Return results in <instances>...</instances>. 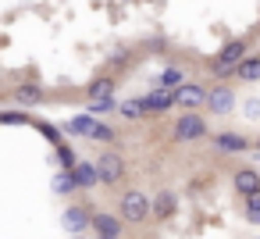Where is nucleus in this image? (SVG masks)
<instances>
[{
    "label": "nucleus",
    "instance_id": "obj_1",
    "mask_svg": "<svg viewBox=\"0 0 260 239\" xmlns=\"http://www.w3.org/2000/svg\"><path fill=\"white\" fill-rule=\"evenodd\" d=\"M121 218L132 221V225H136V221H146V218H150V200H146L143 193H136V189L125 193V196H121Z\"/></svg>",
    "mask_w": 260,
    "mask_h": 239
},
{
    "label": "nucleus",
    "instance_id": "obj_2",
    "mask_svg": "<svg viewBox=\"0 0 260 239\" xmlns=\"http://www.w3.org/2000/svg\"><path fill=\"white\" fill-rule=\"evenodd\" d=\"M96 175H100V182L114 186V182H121V175H125V161H121L118 154H100V161H96Z\"/></svg>",
    "mask_w": 260,
    "mask_h": 239
},
{
    "label": "nucleus",
    "instance_id": "obj_3",
    "mask_svg": "<svg viewBox=\"0 0 260 239\" xmlns=\"http://www.w3.org/2000/svg\"><path fill=\"white\" fill-rule=\"evenodd\" d=\"M171 97H175V104H182V107H200V104L207 100V89L196 86V82H178V86L171 89Z\"/></svg>",
    "mask_w": 260,
    "mask_h": 239
},
{
    "label": "nucleus",
    "instance_id": "obj_4",
    "mask_svg": "<svg viewBox=\"0 0 260 239\" xmlns=\"http://www.w3.org/2000/svg\"><path fill=\"white\" fill-rule=\"evenodd\" d=\"M200 136H207V122L200 114H182L175 122V139H200Z\"/></svg>",
    "mask_w": 260,
    "mask_h": 239
},
{
    "label": "nucleus",
    "instance_id": "obj_5",
    "mask_svg": "<svg viewBox=\"0 0 260 239\" xmlns=\"http://www.w3.org/2000/svg\"><path fill=\"white\" fill-rule=\"evenodd\" d=\"M207 107H210V114H228L232 107H235V93L228 89V86H214L210 93H207V100H203Z\"/></svg>",
    "mask_w": 260,
    "mask_h": 239
},
{
    "label": "nucleus",
    "instance_id": "obj_6",
    "mask_svg": "<svg viewBox=\"0 0 260 239\" xmlns=\"http://www.w3.org/2000/svg\"><path fill=\"white\" fill-rule=\"evenodd\" d=\"M68 171H72V178H75V189H79V186H82V189H93V186L100 182L96 164H89V161H75Z\"/></svg>",
    "mask_w": 260,
    "mask_h": 239
},
{
    "label": "nucleus",
    "instance_id": "obj_7",
    "mask_svg": "<svg viewBox=\"0 0 260 239\" xmlns=\"http://www.w3.org/2000/svg\"><path fill=\"white\" fill-rule=\"evenodd\" d=\"M89 228H96L107 239H118L121 235V218H114V214H89Z\"/></svg>",
    "mask_w": 260,
    "mask_h": 239
},
{
    "label": "nucleus",
    "instance_id": "obj_8",
    "mask_svg": "<svg viewBox=\"0 0 260 239\" xmlns=\"http://www.w3.org/2000/svg\"><path fill=\"white\" fill-rule=\"evenodd\" d=\"M61 225H64L72 235H82V232L89 228V214H86L82 207H68V211H64V218H61Z\"/></svg>",
    "mask_w": 260,
    "mask_h": 239
},
{
    "label": "nucleus",
    "instance_id": "obj_9",
    "mask_svg": "<svg viewBox=\"0 0 260 239\" xmlns=\"http://www.w3.org/2000/svg\"><path fill=\"white\" fill-rule=\"evenodd\" d=\"M235 75H239L242 82H260V54L242 57V61L235 65Z\"/></svg>",
    "mask_w": 260,
    "mask_h": 239
},
{
    "label": "nucleus",
    "instance_id": "obj_10",
    "mask_svg": "<svg viewBox=\"0 0 260 239\" xmlns=\"http://www.w3.org/2000/svg\"><path fill=\"white\" fill-rule=\"evenodd\" d=\"M242 57H246V43H242V40H235V43H228V47L214 57V65H239Z\"/></svg>",
    "mask_w": 260,
    "mask_h": 239
},
{
    "label": "nucleus",
    "instance_id": "obj_11",
    "mask_svg": "<svg viewBox=\"0 0 260 239\" xmlns=\"http://www.w3.org/2000/svg\"><path fill=\"white\" fill-rule=\"evenodd\" d=\"M214 143H217V150H224V154H239V150H246V136H239V132H221Z\"/></svg>",
    "mask_w": 260,
    "mask_h": 239
},
{
    "label": "nucleus",
    "instance_id": "obj_12",
    "mask_svg": "<svg viewBox=\"0 0 260 239\" xmlns=\"http://www.w3.org/2000/svg\"><path fill=\"white\" fill-rule=\"evenodd\" d=\"M235 189L246 196V193H253V189H260V175L253 171V168H242V171H235Z\"/></svg>",
    "mask_w": 260,
    "mask_h": 239
},
{
    "label": "nucleus",
    "instance_id": "obj_13",
    "mask_svg": "<svg viewBox=\"0 0 260 239\" xmlns=\"http://www.w3.org/2000/svg\"><path fill=\"white\" fill-rule=\"evenodd\" d=\"M171 104H175V97H171V93H150V97H143V100H139V107H143V111H168Z\"/></svg>",
    "mask_w": 260,
    "mask_h": 239
},
{
    "label": "nucleus",
    "instance_id": "obj_14",
    "mask_svg": "<svg viewBox=\"0 0 260 239\" xmlns=\"http://www.w3.org/2000/svg\"><path fill=\"white\" fill-rule=\"evenodd\" d=\"M93 129H96V118L93 114H79V118L68 122V132H75V136H93Z\"/></svg>",
    "mask_w": 260,
    "mask_h": 239
},
{
    "label": "nucleus",
    "instance_id": "obj_15",
    "mask_svg": "<svg viewBox=\"0 0 260 239\" xmlns=\"http://www.w3.org/2000/svg\"><path fill=\"white\" fill-rule=\"evenodd\" d=\"M150 211H153L157 218H168V214L175 211V193H160L157 200H150Z\"/></svg>",
    "mask_w": 260,
    "mask_h": 239
},
{
    "label": "nucleus",
    "instance_id": "obj_16",
    "mask_svg": "<svg viewBox=\"0 0 260 239\" xmlns=\"http://www.w3.org/2000/svg\"><path fill=\"white\" fill-rule=\"evenodd\" d=\"M15 97H18V104H40L43 100V89L40 86H18Z\"/></svg>",
    "mask_w": 260,
    "mask_h": 239
},
{
    "label": "nucleus",
    "instance_id": "obj_17",
    "mask_svg": "<svg viewBox=\"0 0 260 239\" xmlns=\"http://www.w3.org/2000/svg\"><path fill=\"white\" fill-rule=\"evenodd\" d=\"M246 218L249 221H260V189L246 193Z\"/></svg>",
    "mask_w": 260,
    "mask_h": 239
},
{
    "label": "nucleus",
    "instance_id": "obj_18",
    "mask_svg": "<svg viewBox=\"0 0 260 239\" xmlns=\"http://www.w3.org/2000/svg\"><path fill=\"white\" fill-rule=\"evenodd\" d=\"M54 189H57V193H72V189H75V178H72V171H61V175L54 178Z\"/></svg>",
    "mask_w": 260,
    "mask_h": 239
},
{
    "label": "nucleus",
    "instance_id": "obj_19",
    "mask_svg": "<svg viewBox=\"0 0 260 239\" xmlns=\"http://www.w3.org/2000/svg\"><path fill=\"white\" fill-rule=\"evenodd\" d=\"M182 82V68H168L164 75H160V86H168V89H175Z\"/></svg>",
    "mask_w": 260,
    "mask_h": 239
},
{
    "label": "nucleus",
    "instance_id": "obj_20",
    "mask_svg": "<svg viewBox=\"0 0 260 239\" xmlns=\"http://www.w3.org/2000/svg\"><path fill=\"white\" fill-rule=\"evenodd\" d=\"M111 89H114V82L111 79H100V82L89 86V97H111Z\"/></svg>",
    "mask_w": 260,
    "mask_h": 239
},
{
    "label": "nucleus",
    "instance_id": "obj_21",
    "mask_svg": "<svg viewBox=\"0 0 260 239\" xmlns=\"http://www.w3.org/2000/svg\"><path fill=\"white\" fill-rule=\"evenodd\" d=\"M89 139H100V143H111V139H114V129H107V125H100V122H96V129H93V136H89Z\"/></svg>",
    "mask_w": 260,
    "mask_h": 239
},
{
    "label": "nucleus",
    "instance_id": "obj_22",
    "mask_svg": "<svg viewBox=\"0 0 260 239\" xmlns=\"http://www.w3.org/2000/svg\"><path fill=\"white\" fill-rule=\"evenodd\" d=\"M57 161H61L64 168H72V164H75V150H72V146H57Z\"/></svg>",
    "mask_w": 260,
    "mask_h": 239
},
{
    "label": "nucleus",
    "instance_id": "obj_23",
    "mask_svg": "<svg viewBox=\"0 0 260 239\" xmlns=\"http://www.w3.org/2000/svg\"><path fill=\"white\" fill-rule=\"evenodd\" d=\"M121 114H125V118H139V114H143V107H139L136 100H125V104H121Z\"/></svg>",
    "mask_w": 260,
    "mask_h": 239
},
{
    "label": "nucleus",
    "instance_id": "obj_24",
    "mask_svg": "<svg viewBox=\"0 0 260 239\" xmlns=\"http://www.w3.org/2000/svg\"><path fill=\"white\" fill-rule=\"evenodd\" d=\"M93 114H100V111H111V97H93V107H89Z\"/></svg>",
    "mask_w": 260,
    "mask_h": 239
},
{
    "label": "nucleus",
    "instance_id": "obj_25",
    "mask_svg": "<svg viewBox=\"0 0 260 239\" xmlns=\"http://www.w3.org/2000/svg\"><path fill=\"white\" fill-rule=\"evenodd\" d=\"M0 122H8V125H22V122H29L25 114H0Z\"/></svg>",
    "mask_w": 260,
    "mask_h": 239
},
{
    "label": "nucleus",
    "instance_id": "obj_26",
    "mask_svg": "<svg viewBox=\"0 0 260 239\" xmlns=\"http://www.w3.org/2000/svg\"><path fill=\"white\" fill-rule=\"evenodd\" d=\"M246 114L256 118V114H260V100H249V104H246Z\"/></svg>",
    "mask_w": 260,
    "mask_h": 239
},
{
    "label": "nucleus",
    "instance_id": "obj_27",
    "mask_svg": "<svg viewBox=\"0 0 260 239\" xmlns=\"http://www.w3.org/2000/svg\"><path fill=\"white\" fill-rule=\"evenodd\" d=\"M100 239H107V235H100Z\"/></svg>",
    "mask_w": 260,
    "mask_h": 239
},
{
    "label": "nucleus",
    "instance_id": "obj_28",
    "mask_svg": "<svg viewBox=\"0 0 260 239\" xmlns=\"http://www.w3.org/2000/svg\"><path fill=\"white\" fill-rule=\"evenodd\" d=\"M75 239H79V235H75Z\"/></svg>",
    "mask_w": 260,
    "mask_h": 239
}]
</instances>
